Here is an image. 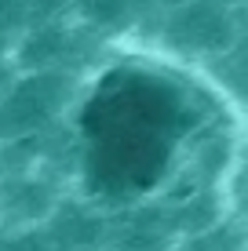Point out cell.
Wrapping results in <instances>:
<instances>
[{
  "instance_id": "2",
  "label": "cell",
  "mask_w": 248,
  "mask_h": 251,
  "mask_svg": "<svg viewBox=\"0 0 248 251\" xmlns=\"http://www.w3.org/2000/svg\"><path fill=\"white\" fill-rule=\"evenodd\" d=\"M77 80L62 69H37L0 91V142L26 138L62 117L66 102L73 99Z\"/></svg>"
},
{
  "instance_id": "3",
  "label": "cell",
  "mask_w": 248,
  "mask_h": 251,
  "mask_svg": "<svg viewBox=\"0 0 248 251\" xmlns=\"http://www.w3.org/2000/svg\"><path fill=\"white\" fill-rule=\"evenodd\" d=\"M139 0H81V11L95 25H121L135 19Z\"/></svg>"
},
{
  "instance_id": "1",
  "label": "cell",
  "mask_w": 248,
  "mask_h": 251,
  "mask_svg": "<svg viewBox=\"0 0 248 251\" xmlns=\"http://www.w3.org/2000/svg\"><path fill=\"white\" fill-rule=\"evenodd\" d=\"M165 44L190 58H219L237 44V7L223 0H179L161 19Z\"/></svg>"
}]
</instances>
